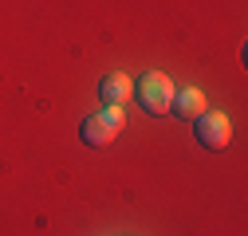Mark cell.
Listing matches in <instances>:
<instances>
[{"label": "cell", "mask_w": 248, "mask_h": 236, "mask_svg": "<svg viewBox=\"0 0 248 236\" xmlns=\"http://www.w3.org/2000/svg\"><path fill=\"white\" fill-rule=\"evenodd\" d=\"M126 126V118H122V106H103L95 114H87L83 118V126H79V138L91 146V150H103V146H110L118 138V130Z\"/></svg>", "instance_id": "cell-2"}, {"label": "cell", "mask_w": 248, "mask_h": 236, "mask_svg": "<svg viewBox=\"0 0 248 236\" xmlns=\"http://www.w3.org/2000/svg\"><path fill=\"white\" fill-rule=\"evenodd\" d=\"M209 110L205 103V91L201 87H181V91H173V103H170V114L181 118V122H193V118H201Z\"/></svg>", "instance_id": "cell-4"}, {"label": "cell", "mask_w": 248, "mask_h": 236, "mask_svg": "<svg viewBox=\"0 0 248 236\" xmlns=\"http://www.w3.org/2000/svg\"><path fill=\"white\" fill-rule=\"evenodd\" d=\"M193 134H197V142L205 150H225L232 142V122L221 110H205L201 118H193Z\"/></svg>", "instance_id": "cell-3"}, {"label": "cell", "mask_w": 248, "mask_h": 236, "mask_svg": "<svg viewBox=\"0 0 248 236\" xmlns=\"http://www.w3.org/2000/svg\"><path fill=\"white\" fill-rule=\"evenodd\" d=\"M173 91H177V87L170 83V75H162V71H146V75L134 83V103H138L146 114L162 118V114H170Z\"/></svg>", "instance_id": "cell-1"}, {"label": "cell", "mask_w": 248, "mask_h": 236, "mask_svg": "<svg viewBox=\"0 0 248 236\" xmlns=\"http://www.w3.org/2000/svg\"><path fill=\"white\" fill-rule=\"evenodd\" d=\"M130 95H134V83H130V75H118V71H110V75L99 83V99H103L107 106H122V103H130Z\"/></svg>", "instance_id": "cell-5"}]
</instances>
